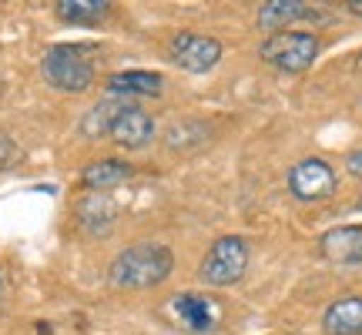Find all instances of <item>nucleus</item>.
Masks as SVG:
<instances>
[{
  "instance_id": "obj_8",
  "label": "nucleus",
  "mask_w": 362,
  "mask_h": 335,
  "mask_svg": "<svg viewBox=\"0 0 362 335\" xmlns=\"http://www.w3.org/2000/svg\"><path fill=\"white\" fill-rule=\"evenodd\" d=\"M322 325L329 335H362V298L359 295L336 298L325 309Z\"/></svg>"
},
{
  "instance_id": "obj_14",
  "label": "nucleus",
  "mask_w": 362,
  "mask_h": 335,
  "mask_svg": "<svg viewBox=\"0 0 362 335\" xmlns=\"http://www.w3.org/2000/svg\"><path fill=\"white\" fill-rule=\"evenodd\" d=\"M111 98H128V94H158L161 90V74L155 71H117L107 78Z\"/></svg>"
},
{
  "instance_id": "obj_13",
  "label": "nucleus",
  "mask_w": 362,
  "mask_h": 335,
  "mask_svg": "<svg viewBox=\"0 0 362 335\" xmlns=\"http://www.w3.org/2000/svg\"><path fill=\"white\" fill-rule=\"evenodd\" d=\"M305 17H315V11L302 0H269L259 7V27L265 30H279V27L292 24V20H305Z\"/></svg>"
},
{
  "instance_id": "obj_10",
  "label": "nucleus",
  "mask_w": 362,
  "mask_h": 335,
  "mask_svg": "<svg viewBox=\"0 0 362 335\" xmlns=\"http://www.w3.org/2000/svg\"><path fill=\"white\" fill-rule=\"evenodd\" d=\"M171 305H175V315L192 332H208L215 325V305H211V298L194 295V292H181V295L171 298Z\"/></svg>"
},
{
  "instance_id": "obj_6",
  "label": "nucleus",
  "mask_w": 362,
  "mask_h": 335,
  "mask_svg": "<svg viewBox=\"0 0 362 335\" xmlns=\"http://www.w3.org/2000/svg\"><path fill=\"white\" fill-rule=\"evenodd\" d=\"M288 188L298 201H322L336 192V171L322 158H305L288 171Z\"/></svg>"
},
{
  "instance_id": "obj_4",
  "label": "nucleus",
  "mask_w": 362,
  "mask_h": 335,
  "mask_svg": "<svg viewBox=\"0 0 362 335\" xmlns=\"http://www.w3.org/2000/svg\"><path fill=\"white\" fill-rule=\"evenodd\" d=\"M319 54V37L309 30H279L262 40V57L279 71H305Z\"/></svg>"
},
{
  "instance_id": "obj_15",
  "label": "nucleus",
  "mask_w": 362,
  "mask_h": 335,
  "mask_svg": "<svg viewBox=\"0 0 362 335\" xmlns=\"http://www.w3.org/2000/svg\"><path fill=\"white\" fill-rule=\"evenodd\" d=\"M131 178V165L128 161H117V158H101L94 165L84 168V184L94 188V192H104V188H115L121 181Z\"/></svg>"
},
{
  "instance_id": "obj_12",
  "label": "nucleus",
  "mask_w": 362,
  "mask_h": 335,
  "mask_svg": "<svg viewBox=\"0 0 362 335\" xmlns=\"http://www.w3.org/2000/svg\"><path fill=\"white\" fill-rule=\"evenodd\" d=\"M131 104L121 101V98H104V101H98L94 107H90L88 114H84V121H81V134H88V138H101V134H111V128H115V121L124 111H128Z\"/></svg>"
},
{
  "instance_id": "obj_5",
  "label": "nucleus",
  "mask_w": 362,
  "mask_h": 335,
  "mask_svg": "<svg viewBox=\"0 0 362 335\" xmlns=\"http://www.w3.org/2000/svg\"><path fill=\"white\" fill-rule=\"evenodd\" d=\"M168 54L175 57V64L192 71V74H205L218 64L221 57V44L215 37H205V34H175L168 44Z\"/></svg>"
},
{
  "instance_id": "obj_11",
  "label": "nucleus",
  "mask_w": 362,
  "mask_h": 335,
  "mask_svg": "<svg viewBox=\"0 0 362 335\" xmlns=\"http://www.w3.org/2000/svg\"><path fill=\"white\" fill-rule=\"evenodd\" d=\"M117 218V208L111 198H104V194H88V198H81L78 201V221L94 235H104L111 232V225Z\"/></svg>"
},
{
  "instance_id": "obj_18",
  "label": "nucleus",
  "mask_w": 362,
  "mask_h": 335,
  "mask_svg": "<svg viewBox=\"0 0 362 335\" xmlns=\"http://www.w3.org/2000/svg\"><path fill=\"white\" fill-rule=\"evenodd\" d=\"M349 171L356 175V178H362V151H356V155H349Z\"/></svg>"
},
{
  "instance_id": "obj_1",
  "label": "nucleus",
  "mask_w": 362,
  "mask_h": 335,
  "mask_svg": "<svg viewBox=\"0 0 362 335\" xmlns=\"http://www.w3.org/2000/svg\"><path fill=\"white\" fill-rule=\"evenodd\" d=\"M175 258L165 245H131L111 261V282L117 288H151L171 275Z\"/></svg>"
},
{
  "instance_id": "obj_3",
  "label": "nucleus",
  "mask_w": 362,
  "mask_h": 335,
  "mask_svg": "<svg viewBox=\"0 0 362 335\" xmlns=\"http://www.w3.org/2000/svg\"><path fill=\"white\" fill-rule=\"evenodd\" d=\"M245 265H248V242L238 238V235H225V238H218L215 245L208 248L198 275H202L205 285L225 288V285L238 282L245 275Z\"/></svg>"
},
{
  "instance_id": "obj_20",
  "label": "nucleus",
  "mask_w": 362,
  "mask_h": 335,
  "mask_svg": "<svg viewBox=\"0 0 362 335\" xmlns=\"http://www.w3.org/2000/svg\"><path fill=\"white\" fill-rule=\"evenodd\" d=\"M356 67H359V71H362V54H359V61H356Z\"/></svg>"
},
{
  "instance_id": "obj_9",
  "label": "nucleus",
  "mask_w": 362,
  "mask_h": 335,
  "mask_svg": "<svg viewBox=\"0 0 362 335\" xmlns=\"http://www.w3.org/2000/svg\"><path fill=\"white\" fill-rule=\"evenodd\" d=\"M151 134H155V121H151V114H144L141 107H128L111 128V138L121 148H144L151 141Z\"/></svg>"
},
{
  "instance_id": "obj_17",
  "label": "nucleus",
  "mask_w": 362,
  "mask_h": 335,
  "mask_svg": "<svg viewBox=\"0 0 362 335\" xmlns=\"http://www.w3.org/2000/svg\"><path fill=\"white\" fill-rule=\"evenodd\" d=\"M17 158V148H13V141L7 138V134H0V168H7Z\"/></svg>"
},
{
  "instance_id": "obj_19",
  "label": "nucleus",
  "mask_w": 362,
  "mask_h": 335,
  "mask_svg": "<svg viewBox=\"0 0 362 335\" xmlns=\"http://www.w3.org/2000/svg\"><path fill=\"white\" fill-rule=\"evenodd\" d=\"M346 7H349L352 13H362V0H349V4H346Z\"/></svg>"
},
{
  "instance_id": "obj_7",
  "label": "nucleus",
  "mask_w": 362,
  "mask_h": 335,
  "mask_svg": "<svg viewBox=\"0 0 362 335\" xmlns=\"http://www.w3.org/2000/svg\"><path fill=\"white\" fill-rule=\"evenodd\" d=\"M322 255L339 265H356L362 261V228L359 225H346V228H332L322 235Z\"/></svg>"
},
{
  "instance_id": "obj_16",
  "label": "nucleus",
  "mask_w": 362,
  "mask_h": 335,
  "mask_svg": "<svg viewBox=\"0 0 362 335\" xmlns=\"http://www.w3.org/2000/svg\"><path fill=\"white\" fill-rule=\"evenodd\" d=\"M111 11L107 0H61L57 4V17L67 24H98Z\"/></svg>"
},
{
  "instance_id": "obj_2",
  "label": "nucleus",
  "mask_w": 362,
  "mask_h": 335,
  "mask_svg": "<svg viewBox=\"0 0 362 335\" xmlns=\"http://www.w3.org/2000/svg\"><path fill=\"white\" fill-rule=\"evenodd\" d=\"M40 71L51 88L67 90V94H81L94 84V61L88 47L81 44H54L40 61Z\"/></svg>"
}]
</instances>
